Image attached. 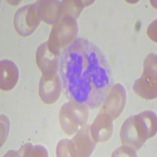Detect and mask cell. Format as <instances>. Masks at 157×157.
I'll list each match as a JSON object with an SVG mask.
<instances>
[{"label": "cell", "mask_w": 157, "mask_h": 157, "mask_svg": "<svg viewBox=\"0 0 157 157\" xmlns=\"http://www.w3.org/2000/svg\"><path fill=\"white\" fill-rule=\"evenodd\" d=\"M59 72L65 94L90 109L101 105L113 82L110 66L101 50L82 38L61 52Z\"/></svg>", "instance_id": "cell-1"}, {"label": "cell", "mask_w": 157, "mask_h": 157, "mask_svg": "<svg viewBox=\"0 0 157 157\" xmlns=\"http://www.w3.org/2000/svg\"><path fill=\"white\" fill-rule=\"evenodd\" d=\"M156 133V116L150 111L132 116L122 126L121 140L130 148L139 149L148 138Z\"/></svg>", "instance_id": "cell-2"}, {"label": "cell", "mask_w": 157, "mask_h": 157, "mask_svg": "<svg viewBox=\"0 0 157 157\" xmlns=\"http://www.w3.org/2000/svg\"><path fill=\"white\" fill-rule=\"evenodd\" d=\"M36 5L26 6L21 8L15 15V27L21 36H29L39 23Z\"/></svg>", "instance_id": "cell-3"}, {"label": "cell", "mask_w": 157, "mask_h": 157, "mask_svg": "<svg viewBox=\"0 0 157 157\" xmlns=\"http://www.w3.org/2000/svg\"><path fill=\"white\" fill-rule=\"evenodd\" d=\"M61 94V84L57 73L54 75H43L40 80L39 94L43 101L51 104L57 101Z\"/></svg>", "instance_id": "cell-4"}, {"label": "cell", "mask_w": 157, "mask_h": 157, "mask_svg": "<svg viewBox=\"0 0 157 157\" xmlns=\"http://www.w3.org/2000/svg\"><path fill=\"white\" fill-rule=\"evenodd\" d=\"M72 104V103H71ZM78 102H77L75 105H71L72 109H71L70 103L64 105L61 109V121L62 127L64 128V131L68 134H72L77 130V127H79L82 123H83L84 121H86L87 117H80V116H75L77 114L82 113V109H83V107L81 109V110L76 109L78 106Z\"/></svg>", "instance_id": "cell-5"}, {"label": "cell", "mask_w": 157, "mask_h": 157, "mask_svg": "<svg viewBox=\"0 0 157 157\" xmlns=\"http://www.w3.org/2000/svg\"><path fill=\"white\" fill-rule=\"evenodd\" d=\"M47 47V43L39 47L37 51V62L43 75H50L57 73V59L54 52Z\"/></svg>", "instance_id": "cell-6"}, {"label": "cell", "mask_w": 157, "mask_h": 157, "mask_svg": "<svg viewBox=\"0 0 157 157\" xmlns=\"http://www.w3.org/2000/svg\"><path fill=\"white\" fill-rule=\"evenodd\" d=\"M19 71L17 64L9 60L1 61V89L9 90L14 87L18 80Z\"/></svg>", "instance_id": "cell-7"}, {"label": "cell", "mask_w": 157, "mask_h": 157, "mask_svg": "<svg viewBox=\"0 0 157 157\" xmlns=\"http://www.w3.org/2000/svg\"><path fill=\"white\" fill-rule=\"evenodd\" d=\"M113 124L110 116L106 115L98 116L91 127L93 137L97 141H105L111 137Z\"/></svg>", "instance_id": "cell-8"}, {"label": "cell", "mask_w": 157, "mask_h": 157, "mask_svg": "<svg viewBox=\"0 0 157 157\" xmlns=\"http://www.w3.org/2000/svg\"><path fill=\"white\" fill-rule=\"evenodd\" d=\"M118 91L116 92V86H115L114 89L113 90V92L109 94L108 97L105 103V107L103 109H108L107 112L110 108H113L114 109V113H113V119H116L118 117V116L120 114L122 111H123V107H124V103H125L126 100V94H125V90H123L122 91V93L120 94L119 98H117Z\"/></svg>", "instance_id": "cell-9"}]
</instances>
